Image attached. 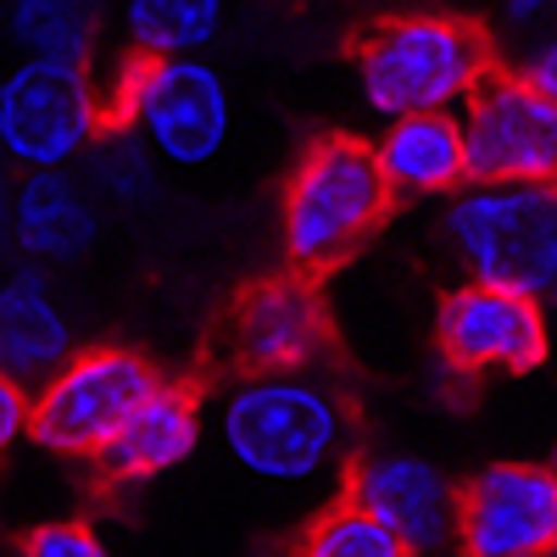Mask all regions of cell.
<instances>
[{
	"label": "cell",
	"mask_w": 557,
	"mask_h": 557,
	"mask_svg": "<svg viewBox=\"0 0 557 557\" xmlns=\"http://www.w3.org/2000/svg\"><path fill=\"white\" fill-rule=\"evenodd\" d=\"M218 446L268 491H312L351 462V401L323 368L235 374L212 401Z\"/></svg>",
	"instance_id": "1"
},
{
	"label": "cell",
	"mask_w": 557,
	"mask_h": 557,
	"mask_svg": "<svg viewBox=\"0 0 557 557\" xmlns=\"http://www.w3.org/2000/svg\"><path fill=\"white\" fill-rule=\"evenodd\" d=\"M496 62V39L474 17L396 12L357 39L351 78L362 112L391 123L407 112H462V101L491 78Z\"/></svg>",
	"instance_id": "2"
},
{
	"label": "cell",
	"mask_w": 557,
	"mask_h": 557,
	"mask_svg": "<svg viewBox=\"0 0 557 557\" xmlns=\"http://www.w3.org/2000/svg\"><path fill=\"white\" fill-rule=\"evenodd\" d=\"M396 190L380 173L374 139L318 134L278 190V251L312 278L341 273L391 218Z\"/></svg>",
	"instance_id": "3"
},
{
	"label": "cell",
	"mask_w": 557,
	"mask_h": 557,
	"mask_svg": "<svg viewBox=\"0 0 557 557\" xmlns=\"http://www.w3.org/2000/svg\"><path fill=\"white\" fill-rule=\"evenodd\" d=\"M112 123H123L162 168H212L235 139V89L207 51L123 57L112 67Z\"/></svg>",
	"instance_id": "4"
},
{
	"label": "cell",
	"mask_w": 557,
	"mask_h": 557,
	"mask_svg": "<svg viewBox=\"0 0 557 557\" xmlns=\"http://www.w3.org/2000/svg\"><path fill=\"white\" fill-rule=\"evenodd\" d=\"M441 240L462 278L546 296L557 278V184L462 178L441 196Z\"/></svg>",
	"instance_id": "5"
},
{
	"label": "cell",
	"mask_w": 557,
	"mask_h": 557,
	"mask_svg": "<svg viewBox=\"0 0 557 557\" xmlns=\"http://www.w3.org/2000/svg\"><path fill=\"white\" fill-rule=\"evenodd\" d=\"M112 123V73L78 57H17L0 73V151L17 173L78 168Z\"/></svg>",
	"instance_id": "6"
},
{
	"label": "cell",
	"mask_w": 557,
	"mask_h": 557,
	"mask_svg": "<svg viewBox=\"0 0 557 557\" xmlns=\"http://www.w3.org/2000/svg\"><path fill=\"white\" fill-rule=\"evenodd\" d=\"M157 380L162 368L134 346H78L51 380L34 385L28 446L62 462H89Z\"/></svg>",
	"instance_id": "7"
},
{
	"label": "cell",
	"mask_w": 557,
	"mask_h": 557,
	"mask_svg": "<svg viewBox=\"0 0 557 557\" xmlns=\"http://www.w3.org/2000/svg\"><path fill=\"white\" fill-rule=\"evenodd\" d=\"M552 335H557V318L546 296H530L513 285L462 278L435 307V362L469 385L535 374L552 357Z\"/></svg>",
	"instance_id": "8"
},
{
	"label": "cell",
	"mask_w": 557,
	"mask_h": 557,
	"mask_svg": "<svg viewBox=\"0 0 557 557\" xmlns=\"http://www.w3.org/2000/svg\"><path fill=\"white\" fill-rule=\"evenodd\" d=\"M323 278L301 268L262 273L235 296L223 318V362L235 374H296L330 357V301Z\"/></svg>",
	"instance_id": "9"
},
{
	"label": "cell",
	"mask_w": 557,
	"mask_h": 557,
	"mask_svg": "<svg viewBox=\"0 0 557 557\" xmlns=\"http://www.w3.org/2000/svg\"><path fill=\"white\" fill-rule=\"evenodd\" d=\"M469 178L496 184H557V107L530 89L507 62L457 112Z\"/></svg>",
	"instance_id": "10"
},
{
	"label": "cell",
	"mask_w": 557,
	"mask_h": 557,
	"mask_svg": "<svg viewBox=\"0 0 557 557\" xmlns=\"http://www.w3.org/2000/svg\"><path fill=\"white\" fill-rule=\"evenodd\" d=\"M457 552L552 557L557 552V462H485L457 485Z\"/></svg>",
	"instance_id": "11"
},
{
	"label": "cell",
	"mask_w": 557,
	"mask_h": 557,
	"mask_svg": "<svg viewBox=\"0 0 557 557\" xmlns=\"http://www.w3.org/2000/svg\"><path fill=\"white\" fill-rule=\"evenodd\" d=\"M341 491L374 513L407 557H430L457 546V485L441 462L401 451V446H374L346 462Z\"/></svg>",
	"instance_id": "12"
},
{
	"label": "cell",
	"mask_w": 557,
	"mask_h": 557,
	"mask_svg": "<svg viewBox=\"0 0 557 557\" xmlns=\"http://www.w3.org/2000/svg\"><path fill=\"white\" fill-rule=\"evenodd\" d=\"M107 207L78 168H28L12 178L0 246L34 268H78L107 240Z\"/></svg>",
	"instance_id": "13"
},
{
	"label": "cell",
	"mask_w": 557,
	"mask_h": 557,
	"mask_svg": "<svg viewBox=\"0 0 557 557\" xmlns=\"http://www.w3.org/2000/svg\"><path fill=\"white\" fill-rule=\"evenodd\" d=\"M207 446V412H201V396L178 380H157L151 396L139 401L117 435L89 457V469H96L107 485H151V480H168L178 474L184 462H196V451Z\"/></svg>",
	"instance_id": "14"
},
{
	"label": "cell",
	"mask_w": 557,
	"mask_h": 557,
	"mask_svg": "<svg viewBox=\"0 0 557 557\" xmlns=\"http://www.w3.org/2000/svg\"><path fill=\"white\" fill-rule=\"evenodd\" d=\"M78 318L51 268L7 262L0 268V368L17 374L28 391L45 385L78 351Z\"/></svg>",
	"instance_id": "15"
},
{
	"label": "cell",
	"mask_w": 557,
	"mask_h": 557,
	"mask_svg": "<svg viewBox=\"0 0 557 557\" xmlns=\"http://www.w3.org/2000/svg\"><path fill=\"white\" fill-rule=\"evenodd\" d=\"M374 157L401 201H441L469 178L457 112H407V117L380 123Z\"/></svg>",
	"instance_id": "16"
},
{
	"label": "cell",
	"mask_w": 557,
	"mask_h": 557,
	"mask_svg": "<svg viewBox=\"0 0 557 557\" xmlns=\"http://www.w3.org/2000/svg\"><path fill=\"white\" fill-rule=\"evenodd\" d=\"M117 0H0V28L17 57H78L101 62L112 45Z\"/></svg>",
	"instance_id": "17"
},
{
	"label": "cell",
	"mask_w": 557,
	"mask_h": 557,
	"mask_svg": "<svg viewBox=\"0 0 557 557\" xmlns=\"http://www.w3.org/2000/svg\"><path fill=\"white\" fill-rule=\"evenodd\" d=\"M228 23V0H117L112 39L123 57H184L212 51Z\"/></svg>",
	"instance_id": "18"
},
{
	"label": "cell",
	"mask_w": 557,
	"mask_h": 557,
	"mask_svg": "<svg viewBox=\"0 0 557 557\" xmlns=\"http://www.w3.org/2000/svg\"><path fill=\"white\" fill-rule=\"evenodd\" d=\"M157 157L139 146V139L123 128V123H107V134L89 146V157L78 162L84 184L101 196L107 212H139V207H151L157 196Z\"/></svg>",
	"instance_id": "19"
},
{
	"label": "cell",
	"mask_w": 557,
	"mask_h": 557,
	"mask_svg": "<svg viewBox=\"0 0 557 557\" xmlns=\"http://www.w3.org/2000/svg\"><path fill=\"white\" fill-rule=\"evenodd\" d=\"M301 552H307V557H407L401 541H396L374 513H368L362 502H351L346 491L307 519Z\"/></svg>",
	"instance_id": "20"
},
{
	"label": "cell",
	"mask_w": 557,
	"mask_h": 557,
	"mask_svg": "<svg viewBox=\"0 0 557 557\" xmlns=\"http://www.w3.org/2000/svg\"><path fill=\"white\" fill-rule=\"evenodd\" d=\"M23 557H101L107 541L89 519H39L17 535Z\"/></svg>",
	"instance_id": "21"
},
{
	"label": "cell",
	"mask_w": 557,
	"mask_h": 557,
	"mask_svg": "<svg viewBox=\"0 0 557 557\" xmlns=\"http://www.w3.org/2000/svg\"><path fill=\"white\" fill-rule=\"evenodd\" d=\"M513 67L530 89H541V96L557 107V28H541V34H524L519 51H513Z\"/></svg>",
	"instance_id": "22"
},
{
	"label": "cell",
	"mask_w": 557,
	"mask_h": 557,
	"mask_svg": "<svg viewBox=\"0 0 557 557\" xmlns=\"http://www.w3.org/2000/svg\"><path fill=\"white\" fill-rule=\"evenodd\" d=\"M28 424H34V391L0 368V462L17 446H28Z\"/></svg>",
	"instance_id": "23"
},
{
	"label": "cell",
	"mask_w": 557,
	"mask_h": 557,
	"mask_svg": "<svg viewBox=\"0 0 557 557\" xmlns=\"http://www.w3.org/2000/svg\"><path fill=\"white\" fill-rule=\"evenodd\" d=\"M496 28H502L507 39L557 28V0H496Z\"/></svg>",
	"instance_id": "24"
},
{
	"label": "cell",
	"mask_w": 557,
	"mask_h": 557,
	"mask_svg": "<svg viewBox=\"0 0 557 557\" xmlns=\"http://www.w3.org/2000/svg\"><path fill=\"white\" fill-rule=\"evenodd\" d=\"M12 178H17V168L7 162V151H0V218H7V196H12Z\"/></svg>",
	"instance_id": "25"
},
{
	"label": "cell",
	"mask_w": 557,
	"mask_h": 557,
	"mask_svg": "<svg viewBox=\"0 0 557 557\" xmlns=\"http://www.w3.org/2000/svg\"><path fill=\"white\" fill-rule=\"evenodd\" d=\"M546 307H552V318H557V278H552V290H546Z\"/></svg>",
	"instance_id": "26"
},
{
	"label": "cell",
	"mask_w": 557,
	"mask_h": 557,
	"mask_svg": "<svg viewBox=\"0 0 557 557\" xmlns=\"http://www.w3.org/2000/svg\"><path fill=\"white\" fill-rule=\"evenodd\" d=\"M552 462H557V446H552Z\"/></svg>",
	"instance_id": "27"
},
{
	"label": "cell",
	"mask_w": 557,
	"mask_h": 557,
	"mask_svg": "<svg viewBox=\"0 0 557 557\" xmlns=\"http://www.w3.org/2000/svg\"><path fill=\"white\" fill-rule=\"evenodd\" d=\"M552 557H557V552H552Z\"/></svg>",
	"instance_id": "28"
}]
</instances>
